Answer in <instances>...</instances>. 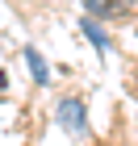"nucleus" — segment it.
Here are the masks:
<instances>
[{
    "mask_svg": "<svg viewBox=\"0 0 138 146\" xmlns=\"http://www.w3.org/2000/svg\"><path fill=\"white\" fill-rule=\"evenodd\" d=\"M55 121H59V129L67 138L80 142V138L88 134V104H84L80 96H59L55 100Z\"/></svg>",
    "mask_w": 138,
    "mask_h": 146,
    "instance_id": "nucleus-1",
    "label": "nucleus"
},
{
    "mask_svg": "<svg viewBox=\"0 0 138 146\" xmlns=\"http://www.w3.org/2000/svg\"><path fill=\"white\" fill-rule=\"evenodd\" d=\"M21 58H25V67H29V79H34L38 88H50V67H46L42 50H38V46H25V50H21Z\"/></svg>",
    "mask_w": 138,
    "mask_h": 146,
    "instance_id": "nucleus-3",
    "label": "nucleus"
},
{
    "mask_svg": "<svg viewBox=\"0 0 138 146\" xmlns=\"http://www.w3.org/2000/svg\"><path fill=\"white\" fill-rule=\"evenodd\" d=\"M80 29H84V38H88V42L96 46V54H109L113 38L105 34V21H96V17H80Z\"/></svg>",
    "mask_w": 138,
    "mask_h": 146,
    "instance_id": "nucleus-4",
    "label": "nucleus"
},
{
    "mask_svg": "<svg viewBox=\"0 0 138 146\" xmlns=\"http://www.w3.org/2000/svg\"><path fill=\"white\" fill-rule=\"evenodd\" d=\"M84 17H96V21H117V17H130L138 0H80Z\"/></svg>",
    "mask_w": 138,
    "mask_h": 146,
    "instance_id": "nucleus-2",
    "label": "nucleus"
}]
</instances>
